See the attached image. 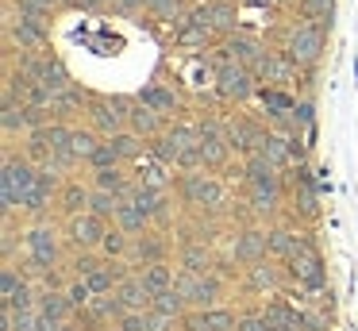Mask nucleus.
Returning <instances> with one entry per match:
<instances>
[{
  "label": "nucleus",
  "mask_w": 358,
  "mask_h": 331,
  "mask_svg": "<svg viewBox=\"0 0 358 331\" xmlns=\"http://www.w3.org/2000/svg\"><path fill=\"white\" fill-rule=\"evenodd\" d=\"M150 308H155V312H162V316H173V320H181V316L189 312V300L181 297L178 289H166V293H158V297H155V304H150Z\"/></svg>",
  "instance_id": "nucleus-38"
},
{
  "label": "nucleus",
  "mask_w": 358,
  "mask_h": 331,
  "mask_svg": "<svg viewBox=\"0 0 358 331\" xmlns=\"http://www.w3.org/2000/svg\"><path fill=\"white\" fill-rule=\"evenodd\" d=\"M24 231L27 227H16V216H4V227H0V258L4 262H16V251H20Z\"/></svg>",
  "instance_id": "nucleus-34"
},
{
  "label": "nucleus",
  "mask_w": 358,
  "mask_h": 331,
  "mask_svg": "<svg viewBox=\"0 0 358 331\" xmlns=\"http://www.w3.org/2000/svg\"><path fill=\"white\" fill-rule=\"evenodd\" d=\"M101 143H104V135H101V131H93L89 123H85V127H81V123H73L70 150H73V158H78L81 166H89V158H93V150H96Z\"/></svg>",
  "instance_id": "nucleus-29"
},
{
  "label": "nucleus",
  "mask_w": 358,
  "mask_h": 331,
  "mask_svg": "<svg viewBox=\"0 0 358 331\" xmlns=\"http://www.w3.org/2000/svg\"><path fill=\"white\" fill-rule=\"evenodd\" d=\"M139 100L143 104H150L155 112H162L166 120H181V112H185V104H181V92L173 89V85H162V81H150L139 89Z\"/></svg>",
  "instance_id": "nucleus-16"
},
{
  "label": "nucleus",
  "mask_w": 358,
  "mask_h": 331,
  "mask_svg": "<svg viewBox=\"0 0 358 331\" xmlns=\"http://www.w3.org/2000/svg\"><path fill=\"white\" fill-rule=\"evenodd\" d=\"M178 266L193 269V274H208V269L220 266L216 246L204 243V239H185V243H178Z\"/></svg>",
  "instance_id": "nucleus-17"
},
{
  "label": "nucleus",
  "mask_w": 358,
  "mask_h": 331,
  "mask_svg": "<svg viewBox=\"0 0 358 331\" xmlns=\"http://www.w3.org/2000/svg\"><path fill=\"white\" fill-rule=\"evenodd\" d=\"M127 127L150 143V139H158V135L166 131V115L155 112L150 104H143L139 97H131V108H127Z\"/></svg>",
  "instance_id": "nucleus-18"
},
{
  "label": "nucleus",
  "mask_w": 358,
  "mask_h": 331,
  "mask_svg": "<svg viewBox=\"0 0 358 331\" xmlns=\"http://www.w3.org/2000/svg\"><path fill=\"white\" fill-rule=\"evenodd\" d=\"M116 223H120V227H124L131 239H135V235H143V231H150V227H155V220H150V216L143 212V208H135L131 200H124V204H120V212H116Z\"/></svg>",
  "instance_id": "nucleus-31"
},
{
  "label": "nucleus",
  "mask_w": 358,
  "mask_h": 331,
  "mask_svg": "<svg viewBox=\"0 0 358 331\" xmlns=\"http://www.w3.org/2000/svg\"><path fill=\"white\" fill-rule=\"evenodd\" d=\"M89 181H93V189H108V192H116V197H131L139 177L127 166H108V169H89Z\"/></svg>",
  "instance_id": "nucleus-22"
},
{
  "label": "nucleus",
  "mask_w": 358,
  "mask_h": 331,
  "mask_svg": "<svg viewBox=\"0 0 358 331\" xmlns=\"http://www.w3.org/2000/svg\"><path fill=\"white\" fill-rule=\"evenodd\" d=\"M112 146H116V154H120V162H124V166H135V162L143 158V154L150 150V143L143 135H135L131 127H124V131H116V135L108 139Z\"/></svg>",
  "instance_id": "nucleus-26"
},
{
  "label": "nucleus",
  "mask_w": 358,
  "mask_h": 331,
  "mask_svg": "<svg viewBox=\"0 0 358 331\" xmlns=\"http://www.w3.org/2000/svg\"><path fill=\"white\" fill-rule=\"evenodd\" d=\"M173 192L189 212L204 216H224L227 212V185L216 177V169H189V174L173 177Z\"/></svg>",
  "instance_id": "nucleus-2"
},
{
  "label": "nucleus",
  "mask_w": 358,
  "mask_h": 331,
  "mask_svg": "<svg viewBox=\"0 0 358 331\" xmlns=\"http://www.w3.org/2000/svg\"><path fill=\"white\" fill-rule=\"evenodd\" d=\"M196 143H201V135H196V120H173V123H166V131L158 139H150V154L162 158L166 166L178 169L181 158H185Z\"/></svg>",
  "instance_id": "nucleus-6"
},
{
  "label": "nucleus",
  "mask_w": 358,
  "mask_h": 331,
  "mask_svg": "<svg viewBox=\"0 0 358 331\" xmlns=\"http://www.w3.org/2000/svg\"><path fill=\"white\" fill-rule=\"evenodd\" d=\"M116 293H120V300H124L127 308H150V304H155V293L143 285L139 269H135L131 277H124V281L116 285Z\"/></svg>",
  "instance_id": "nucleus-28"
},
{
  "label": "nucleus",
  "mask_w": 358,
  "mask_h": 331,
  "mask_svg": "<svg viewBox=\"0 0 358 331\" xmlns=\"http://www.w3.org/2000/svg\"><path fill=\"white\" fill-rule=\"evenodd\" d=\"M127 197H116V192H108V189H93V200H89V212H96V216H104L108 223H116V212H120V204H124Z\"/></svg>",
  "instance_id": "nucleus-36"
},
{
  "label": "nucleus",
  "mask_w": 358,
  "mask_h": 331,
  "mask_svg": "<svg viewBox=\"0 0 358 331\" xmlns=\"http://www.w3.org/2000/svg\"><path fill=\"white\" fill-rule=\"evenodd\" d=\"M58 331H81V323H78V320H70V323H62Z\"/></svg>",
  "instance_id": "nucleus-47"
},
{
  "label": "nucleus",
  "mask_w": 358,
  "mask_h": 331,
  "mask_svg": "<svg viewBox=\"0 0 358 331\" xmlns=\"http://www.w3.org/2000/svg\"><path fill=\"white\" fill-rule=\"evenodd\" d=\"M101 266H104L101 251H70V258H66V274L70 277H89V274H96Z\"/></svg>",
  "instance_id": "nucleus-32"
},
{
  "label": "nucleus",
  "mask_w": 358,
  "mask_h": 331,
  "mask_svg": "<svg viewBox=\"0 0 358 331\" xmlns=\"http://www.w3.org/2000/svg\"><path fill=\"white\" fill-rule=\"evenodd\" d=\"M285 285H289V274H285V262L278 258L243 266V293H250V297H273V293H285Z\"/></svg>",
  "instance_id": "nucleus-8"
},
{
  "label": "nucleus",
  "mask_w": 358,
  "mask_h": 331,
  "mask_svg": "<svg viewBox=\"0 0 358 331\" xmlns=\"http://www.w3.org/2000/svg\"><path fill=\"white\" fill-rule=\"evenodd\" d=\"M235 331H273V323L266 320L262 304H250V308H239V328Z\"/></svg>",
  "instance_id": "nucleus-41"
},
{
  "label": "nucleus",
  "mask_w": 358,
  "mask_h": 331,
  "mask_svg": "<svg viewBox=\"0 0 358 331\" xmlns=\"http://www.w3.org/2000/svg\"><path fill=\"white\" fill-rule=\"evenodd\" d=\"M258 104H262V112H266V120L278 127L281 120H285L289 112H293L301 100H296V92H289V89H278V85H262L258 89Z\"/></svg>",
  "instance_id": "nucleus-20"
},
{
  "label": "nucleus",
  "mask_w": 358,
  "mask_h": 331,
  "mask_svg": "<svg viewBox=\"0 0 358 331\" xmlns=\"http://www.w3.org/2000/svg\"><path fill=\"white\" fill-rule=\"evenodd\" d=\"M258 89H262V81H258V73L250 66H243L235 58L216 66V97L224 104H247V100L258 97Z\"/></svg>",
  "instance_id": "nucleus-5"
},
{
  "label": "nucleus",
  "mask_w": 358,
  "mask_h": 331,
  "mask_svg": "<svg viewBox=\"0 0 358 331\" xmlns=\"http://www.w3.org/2000/svg\"><path fill=\"white\" fill-rule=\"evenodd\" d=\"M108 12L124 15V20H135V15H147V0H112Z\"/></svg>",
  "instance_id": "nucleus-44"
},
{
  "label": "nucleus",
  "mask_w": 358,
  "mask_h": 331,
  "mask_svg": "<svg viewBox=\"0 0 358 331\" xmlns=\"http://www.w3.org/2000/svg\"><path fill=\"white\" fill-rule=\"evenodd\" d=\"M66 246H70L66 243V231L58 227L55 220H35V223H27V231H24V258H20V266H24V274L39 285L43 274L66 266Z\"/></svg>",
  "instance_id": "nucleus-1"
},
{
  "label": "nucleus",
  "mask_w": 358,
  "mask_h": 331,
  "mask_svg": "<svg viewBox=\"0 0 358 331\" xmlns=\"http://www.w3.org/2000/svg\"><path fill=\"white\" fill-rule=\"evenodd\" d=\"M173 254L178 251H173V243H170V231L150 227V231H143V235L131 239V254H127V258H131L135 269H139V266H150V262H170Z\"/></svg>",
  "instance_id": "nucleus-11"
},
{
  "label": "nucleus",
  "mask_w": 358,
  "mask_h": 331,
  "mask_svg": "<svg viewBox=\"0 0 358 331\" xmlns=\"http://www.w3.org/2000/svg\"><path fill=\"white\" fill-rule=\"evenodd\" d=\"M224 123H227V146H231L235 158H247V154H255L258 146H262L266 131H270V127H262L255 115H227Z\"/></svg>",
  "instance_id": "nucleus-12"
},
{
  "label": "nucleus",
  "mask_w": 358,
  "mask_h": 331,
  "mask_svg": "<svg viewBox=\"0 0 358 331\" xmlns=\"http://www.w3.org/2000/svg\"><path fill=\"white\" fill-rule=\"evenodd\" d=\"M39 181V166L27 154H16V146L4 143V166H0V216H16L24 208L27 192Z\"/></svg>",
  "instance_id": "nucleus-3"
},
{
  "label": "nucleus",
  "mask_w": 358,
  "mask_h": 331,
  "mask_svg": "<svg viewBox=\"0 0 358 331\" xmlns=\"http://www.w3.org/2000/svg\"><path fill=\"white\" fill-rule=\"evenodd\" d=\"M296 223L293 220H273L266 223V243H270V258L278 262H289L296 254Z\"/></svg>",
  "instance_id": "nucleus-19"
},
{
  "label": "nucleus",
  "mask_w": 358,
  "mask_h": 331,
  "mask_svg": "<svg viewBox=\"0 0 358 331\" xmlns=\"http://www.w3.org/2000/svg\"><path fill=\"white\" fill-rule=\"evenodd\" d=\"M108 166H124V162H120L116 146H112L108 139H104V143L93 150V158H89V166H85V169H108Z\"/></svg>",
  "instance_id": "nucleus-43"
},
{
  "label": "nucleus",
  "mask_w": 358,
  "mask_h": 331,
  "mask_svg": "<svg viewBox=\"0 0 358 331\" xmlns=\"http://www.w3.org/2000/svg\"><path fill=\"white\" fill-rule=\"evenodd\" d=\"M139 277H143V285L158 297V293L173 289V281H178V266H173V262H150V266H139Z\"/></svg>",
  "instance_id": "nucleus-27"
},
{
  "label": "nucleus",
  "mask_w": 358,
  "mask_h": 331,
  "mask_svg": "<svg viewBox=\"0 0 358 331\" xmlns=\"http://www.w3.org/2000/svg\"><path fill=\"white\" fill-rule=\"evenodd\" d=\"M239 328V308L216 304V308H189L181 316V331H235Z\"/></svg>",
  "instance_id": "nucleus-13"
},
{
  "label": "nucleus",
  "mask_w": 358,
  "mask_h": 331,
  "mask_svg": "<svg viewBox=\"0 0 358 331\" xmlns=\"http://www.w3.org/2000/svg\"><path fill=\"white\" fill-rule=\"evenodd\" d=\"M66 297H70V304L81 312V308H89V304H93V297H96V293H93V285H89L85 277H70V281H66Z\"/></svg>",
  "instance_id": "nucleus-40"
},
{
  "label": "nucleus",
  "mask_w": 358,
  "mask_h": 331,
  "mask_svg": "<svg viewBox=\"0 0 358 331\" xmlns=\"http://www.w3.org/2000/svg\"><path fill=\"white\" fill-rule=\"evenodd\" d=\"M58 4H62V8H70V0H58Z\"/></svg>",
  "instance_id": "nucleus-48"
},
{
  "label": "nucleus",
  "mask_w": 358,
  "mask_h": 331,
  "mask_svg": "<svg viewBox=\"0 0 358 331\" xmlns=\"http://www.w3.org/2000/svg\"><path fill=\"white\" fill-rule=\"evenodd\" d=\"M220 43H224V50L231 54L235 62H243V66H250V69H258L266 58V46L258 43L255 35H247V31H231V35L220 38Z\"/></svg>",
  "instance_id": "nucleus-21"
},
{
  "label": "nucleus",
  "mask_w": 358,
  "mask_h": 331,
  "mask_svg": "<svg viewBox=\"0 0 358 331\" xmlns=\"http://www.w3.org/2000/svg\"><path fill=\"white\" fill-rule=\"evenodd\" d=\"M116 331H155V312L150 308H127L116 320Z\"/></svg>",
  "instance_id": "nucleus-37"
},
{
  "label": "nucleus",
  "mask_w": 358,
  "mask_h": 331,
  "mask_svg": "<svg viewBox=\"0 0 358 331\" xmlns=\"http://www.w3.org/2000/svg\"><path fill=\"white\" fill-rule=\"evenodd\" d=\"M208 15H212V27H216L220 38H227L231 31H239V20H235V0H208Z\"/></svg>",
  "instance_id": "nucleus-30"
},
{
  "label": "nucleus",
  "mask_w": 358,
  "mask_h": 331,
  "mask_svg": "<svg viewBox=\"0 0 358 331\" xmlns=\"http://www.w3.org/2000/svg\"><path fill=\"white\" fill-rule=\"evenodd\" d=\"M296 15H301V20L320 23V27H331V20H335V0H296Z\"/></svg>",
  "instance_id": "nucleus-33"
},
{
  "label": "nucleus",
  "mask_w": 358,
  "mask_h": 331,
  "mask_svg": "<svg viewBox=\"0 0 358 331\" xmlns=\"http://www.w3.org/2000/svg\"><path fill=\"white\" fill-rule=\"evenodd\" d=\"M231 262L235 266H255V262L270 258V243H266V223H239L231 231Z\"/></svg>",
  "instance_id": "nucleus-10"
},
{
  "label": "nucleus",
  "mask_w": 358,
  "mask_h": 331,
  "mask_svg": "<svg viewBox=\"0 0 358 331\" xmlns=\"http://www.w3.org/2000/svg\"><path fill=\"white\" fill-rule=\"evenodd\" d=\"M127 108H131V97H96L89 100V112H85V123L93 131H101L104 139H112L116 131L127 127Z\"/></svg>",
  "instance_id": "nucleus-7"
},
{
  "label": "nucleus",
  "mask_w": 358,
  "mask_h": 331,
  "mask_svg": "<svg viewBox=\"0 0 358 331\" xmlns=\"http://www.w3.org/2000/svg\"><path fill=\"white\" fill-rule=\"evenodd\" d=\"M39 316H50L58 323H70L78 316V308L70 304L66 289H39Z\"/></svg>",
  "instance_id": "nucleus-25"
},
{
  "label": "nucleus",
  "mask_w": 358,
  "mask_h": 331,
  "mask_svg": "<svg viewBox=\"0 0 358 331\" xmlns=\"http://www.w3.org/2000/svg\"><path fill=\"white\" fill-rule=\"evenodd\" d=\"M258 73V81L262 85H278V89H293V85H301V73L304 69L296 66L293 58H289L285 50H266V58H262V66L255 69Z\"/></svg>",
  "instance_id": "nucleus-14"
},
{
  "label": "nucleus",
  "mask_w": 358,
  "mask_h": 331,
  "mask_svg": "<svg viewBox=\"0 0 358 331\" xmlns=\"http://www.w3.org/2000/svg\"><path fill=\"white\" fill-rule=\"evenodd\" d=\"M108 227H112V223L104 220V216H96V212H81V216L62 220V231H66L70 251H101Z\"/></svg>",
  "instance_id": "nucleus-9"
},
{
  "label": "nucleus",
  "mask_w": 358,
  "mask_h": 331,
  "mask_svg": "<svg viewBox=\"0 0 358 331\" xmlns=\"http://www.w3.org/2000/svg\"><path fill=\"white\" fill-rule=\"evenodd\" d=\"M301 331H331V308L304 304V328Z\"/></svg>",
  "instance_id": "nucleus-42"
},
{
  "label": "nucleus",
  "mask_w": 358,
  "mask_h": 331,
  "mask_svg": "<svg viewBox=\"0 0 358 331\" xmlns=\"http://www.w3.org/2000/svg\"><path fill=\"white\" fill-rule=\"evenodd\" d=\"M185 12H189L185 0H147V15H155V20H166V23H178Z\"/></svg>",
  "instance_id": "nucleus-39"
},
{
  "label": "nucleus",
  "mask_w": 358,
  "mask_h": 331,
  "mask_svg": "<svg viewBox=\"0 0 358 331\" xmlns=\"http://www.w3.org/2000/svg\"><path fill=\"white\" fill-rule=\"evenodd\" d=\"M327 31L331 27H320V23H312V20H293L285 27V35H281V50H285L301 69H316L320 58H324V50H327Z\"/></svg>",
  "instance_id": "nucleus-4"
},
{
  "label": "nucleus",
  "mask_w": 358,
  "mask_h": 331,
  "mask_svg": "<svg viewBox=\"0 0 358 331\" xmlns=\"http://www.w3.org/2000/svg\"><path fill=\"white\" fill-rule=\"evenodd\" d=\"M70 8H78V12H108V0H70Z\"/></svg>",
  "instance_id": "nucleus-45"
},
{
  "label": "nucleus",
  "mask_w": 358,
  "mask_h": 331,
  "mask_svg": "<svg viewBox=\"0 0 358 331\" xmlns=\"http://www.w3.org/2000/svg\"><path fill=\"white\" fill-rule=\"evenodd\" d=\"M39 85L50 92V97H58V92H66L73 85V77H70V69H66V62L58 58L55 50H47L43 54V69H39Z\"/></svg>",
  "instance_id": "nucleus-24"
},
{
  "label": "nucleus",
  "mask_w": 358,
  "mask_h": 331,
  "mask_svg": "<svg viewBox=\"0 0 358 331\" xmlns=\"http://www.w3.org/2000/svg\"><path fill=\"white\" fill-rule=\"evenodd\" d=\"M243 4H250V8H278L281 0H243Z\"/></svg>",
  "instance_id": "nucleus-46"
},
{
  "label": "nucleus",
  "mask_w": 358,
  "mask_h": 331,
  "mask_svg": "<svg viewBox=\"0 0 358 331\" xmlns=\"http://www.w3.org/2000/svg\"><path fill=\"white\" fill-rule=\"evenodd\" d=\"M89 200H93V181H81V177H66L62 189H58V208H55V212L62 216V220H70V216L89 212Z\"/></svg>",
  "instance_id": "nucleus-15"
},
{
  "label": "nucleus",
  "mask_w": 358,
  "mask_h": 331,
  "mask_svg": "<svg viewBox=\"0 0 358 331\" xmlns=\"http://www.w3.org/2000/svg\"><path fill=\"white\" fill-rule=\"evenodd\" d=\"M101 254L104 258H127V254H131V235H127L120 223H112L108 235H104V243H101Z\"/></svg>",
  "instance_id": "nucleus-35"
},
{
  "label": "nucleus",
  "mask_w": 358,
  "mask_h": 331,
  "mask_svg": "<svg viewBox=\"0 0 358 331\" xmlns=\"http://www.w3.org/2000/svg\"><path fill=\"white\" fill-rule=\"evenodd\" d=\"M0 131H4V143L24 139L31 131V123H27V100H0Z\"/></svg>",
  "instance_id": "nucleus-23"
}]
</instances>
